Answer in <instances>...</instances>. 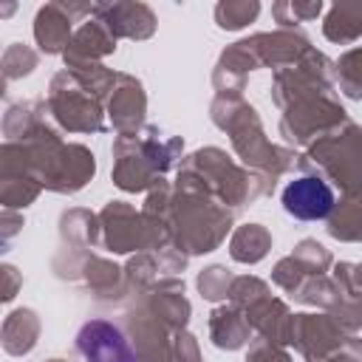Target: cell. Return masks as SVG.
<instances>
[{
    "label": "cell",
    "mask_w": 362,
    "mask_h": 362,
    "mask_svg": "<svg viewBox=\"0 0 362 362\" xmlns=\"http://www.w3.org/2000/svg\"><path fill=\"white\" fill-rule=\"evenodd\" d=\"M76 348L85 362H136V354L130 351L122 331L105 320L88 322L76 337Z\"/></svg>",
    "instance_id": "obj_1"
},
{
    "label": "cell",
    "mask_w": 362,
    "mask_h": 362,
    "mask_svg": "<svg viewBox=\"0 0 362 362\" xmlns=\"http://www.w3.org/2000/svg\"><path fill=\"white\" fill-rule=\"evenodd\" d=\"M283 206L300 221H322L334 209V192L320 178H297L283 189Z\"/></svg>",
    "instance_id": "obj_2"
}]
</instances>
